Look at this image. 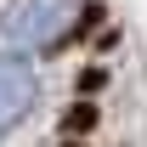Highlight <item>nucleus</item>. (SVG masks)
<instances>
[{
	"label": "nucleus",
	"instance_id": "f257e3e1",
	"mask_svg": "<svg viewBox=\"0 0 147 147\" xmlns=\"http://www.w3.org/2000/svg\"><path fill=\"white\" fill-rule=\"evenodd\" d=\"M74 23H79V0H11L0 34L11 45H57Z\"/></svg>",
	"mask_w": 147,
	"mask_h": 147
},
{
	"label": "nucleus",
	"instance_id": "f03ea898",
	"mask_svg": "<svg viewBox=\"0 0 147 147\" xmlns=\"http://www.w3.org/2000/svg\"><path fill=\"white\" fill-rule=\"evenodd\" d=\"M34 91H40V79H34V68H28V57L0 51V136L34 108Z\"/></svg>",
	"mask_w": 147,
	"mask_h": 147
}]
</instances>
